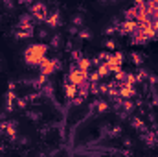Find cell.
<instances>
[{
    "mask_svg": "<svg viewBox=\"0 0 158 157\" xmlns=\"http://www.w3.org/2000/svg\"><path fill=\"white\" fill-rule=\"evenodd\" d=\"M46 52H48V44H42V43L30 44V46L24 50V61H26V65H30V67H39L40 61L46 57Z\"/></svg>",
    "mask_w": 158,
    "mask_h": 157,
    "instance_id": "obj_1",
    "label": "cell"
},
{
    "mask_svg": "<svg viewBox=\"0 0 158 157\" xmlns=\"http://www.w3.org/2000/svg\"><path fill=\"white\" fill-rule=\"evenodd\" d=\"M40 74H44V76H52L55 70H59L61 69V61L59 59H48V57H44L42 61H40Z\"/></svg>",
    "mask_w": 158,
    "mask_h": 157,
    "instance_id": "obj_2",
    "label": "cell"
},
{
    "mask_svg": "<svg viewBox=\"0 0 158 157\" xmlns=\"http://www.w3.org/2000/svg\"><path fill=\"white\" fill-rule=\"evenodd\" d=\"M123 54L121 52H114V54H110L109 56V59L105 61L107 63V67H109V70L110 72H118V70H121V65H123Z\"/></svg>",
    "mask_w": 158,
    "mask_h": 157,
    "instance_id": "obj_3",
    "label": "cell"
},
{
    "mask_svg": "<svg viewBox=\"0 0 158 157\" xmlns=\"http://www.w3.org/2000/svg\"><path fill=\"white\" fill-rule=\"evenodd\" d=\"M31 15H33V19H37V20H46V17H48V7L44 6V4H40V2H37V4H33L31 6V11H30Z\"/></svg>",
    "mask_w": 158,
    "mask_h": 157,
    "instance_id": "obj_4",
    "label": "cell"
},
{
    "mask_svg": "<svg viewBox=\"0 0 158 157\" xmlns=\"http://www.w3.org/2000/svg\"><path fill=\"white\" fill-rule=\"evenodd\" d=\"M59 24H61V13H59V11L48 13V17H46V26L52 28V30H55V28H59Z\"/></svg>",
    "mask_w": 158,
    "mask_h": 157,
    "instance_id": "obj_5",
    "label": "cell"
},
{
    "mask_svg": "<svg viewBox=\"0 0 158 157\" xmlns=\"http://www.w3.org/2000/svg\"><path fill=\"white\" fill-rule=\"evenodd\" d=\"M90 65H92V59H86V57H81L77 61V69H81L83 72H88L90 70Z\"/></svg>",
    "mask_w": 158,
    "mask_h": 157,
    "instance_id": "obj_6",
    "label": "cell"
},
{
    "mask_svg": "<svg viewBox=\"0 0 158 157\" xmlns=\"http://www.w3.org/2000/svg\"><path fill=\"white\" fill-rule=\"evenodd\" d=\"M131 122H132V126H134L136 129H140L142 133H145V131H149V129H147V126L143 124V120H140V118L132 117V118H131Z\"/></svg>",
    "mask_w": 158,
    "mask_h": 157,
    "instance_id": "obj_7",
    "label": "cell"
},
{
    "mask_svg": "<svg viewBox=\"0 0 158 157\" xmlns=\"http://www.w3.org/2000/svg\"><path fill=\"white\" fill-rule=\"evenodd\" d=\"M121 131H123L121 126H114L110 131H107V135H109V139H114V137H119L121 135Z\"/></svg>",
    "mask_w": 158,
    "mask_h": 157,
    "instance_id": "obj_8",
    "label": "cell"
},
{
    "mask_svg": "<svg viewBox=\"0 0 158 157\" xmlns=\"http://www.w3.org/2000/svg\"><path fill=\"white\" fill-rule=\"evenodd\" d=\"M131 59H132L134 65H142V63H143V56L138 54V52H132V54H131Z\"/></svg>",
    "mask_w": 158,
    "mask_h": 157,
    "instance_id": "obj_9",
    "label": "cell"
},
{
    "mask_svg": "<svg viewBox=\"0 0 158 157\" xmlns=\"http://www.w3.org/2000/svg\"><path fill=\"white\" fill-rule=\"evenodd\" d=\"M61 39H63L61 35H53L52 41H50V46H52V48H59V46H61V43H63Z\"/></svg>",
    "mask_w": 158,
    "mask_h": 157,
    "instance_id": "obj_10",
    "label": "cell"
},
{
    "mask_svg": "<svg viewBox=\"0 0 158 157\" xmlns=\"http://www.w3.org/2000/svg\"><path fill=\"white\" fill-rule=\"evenodd\" d=\"M72 24L77 26V28H81V26H83V17H81V15H74V17H72Z\"/></svg>",
    "mask_w": 158,
    "mask_h": 157,
    "instance_id": "obj_11",
    "label": "cell"
},
{
    "mask_svg": "<svg viewBox=\"0 0 158 157\" xmlns=\"http://www.w3.org/2000/svg\"><path fill=\"white\" fill-rule=\"evenodd\" d=\"M77 37H79V39H90V32H88V30H81V28H79Z\"/></svg>",
    "mask_w": 158,
    "mask_h": 157,
    "instance_id": "obj_12",
    "label": "cell"
},
{
    "mask_svg": "<svg viewBox=\"0 0 158 157\" xmlns=\"http://www.w3.org/2000/svg\"><path fill=\"white\" fill-rule=\"evenodd\" d=\"M28 118H31V120H39L40 113H37V111H28Z\"/></svg>",
    "mask_w": 158,
    "mask_h": 157,
    "instance_id": "obj_13",
    "label": "cell"
},
{
    "mask_svg": "<svg viewBox=\"0 0 158 157\" xmlns=\"http://www.w3.org/2000/svg\"><path fill=\"white\" fill-rule=\"evenodd\" d=\"M105 46H107L109 50H112V48L116 46V43H114V41H110V39H107V41H105Z\"/></svg>",
    "mask_w": 158,
    "mask_h": 157,
    "instance_id": "obj_14",
    "label": "cell"
},
{
    "mask_svg": "<svg viewBox=\"0 0 158 157\" xmlns=\"http://www.w3.org/2000/svg\"><path fill=\"white\" fill-rule=\"evenodd\" d=\"M68 32H70L72 35H76V34H77V32H79V28H77V26H74V24H72V26L68 28Z\"/></svg>",
    "mask_w": 158,
    "mask_h": 157,
    "instance_id": "obj_15",
    "label": "cell"
},
{
    "mask_svg": "<svg viewBox=\"0 0 158 157\" xmlns=\"http://www.w3.org/2000/svg\"><path fill=\"white\" fill-rule=\"evenodd\" d=\"M39 37H40V39L48 37V30H39Z\"/></svg>",
    "mask_w": 158,
    "mask_h": 157,
    "instance_id": "obj_16",
    "label": "cell"
},
{
    "mask_svg": "<svg viewBox=\"0 0 158 157\" xmlns=\"http://www.w3.org/2000/svg\"><path fill=\"white\" fill-rule=\"evenodd\" d=\"M123 144H125V146H131V144H132V141H131V139H125V142H123Z\"/></svg>",
    "mask_w": 158,
    "mask_h": 157,
    "instance_id": "obj_17",
    "label": "cell"
},
{
    "mask_svg": "<svg viewBox=\"0 0 158 157\" xmlns=\"http://www.w3.org/2000/svg\"><path fill=\"white\" fill-rule=\"evenodd\" d=\"M31 2H35V0H31Z\"/></svg>",
    "mask_w": 158,
    "mask_h": 157,
    "instance_id": "obj_18",
    "label": "cell"
}]
</instances>
